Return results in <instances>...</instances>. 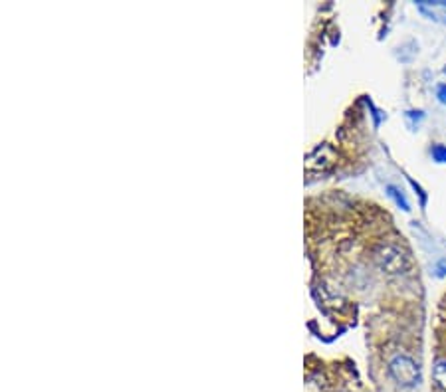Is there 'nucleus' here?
I'll use <instances>...</instances> for the list:
<instances>
[{
	"instance_id": "obj_1",
	"label": "nucleus",
	"mask_w": 446,
	"mask_h": 392,
	"mask_svg": "<svg viewBox=\"0 0 446 392\" xmlns=\"http://www.w3.org/2000/svg\"><path fill=\"white\" fill-rule=\"evenodd\" d=\"M375 261L379 266L381 270L387 271L391 276H397V273H405L410 266L408 261V256L397 244H383L377 248L375 252Z\"/></svg>"
},
{
	"instance_id": "obj_2",
	"label": "nucleus",
	"mask_w": 446,
	"mask_h": 392,
	"mask_svg": "<svg viewBox=\"0 0 446 392\" xmlns=\"http://www.w3.org/2000/svg\"><path fill=\"white\" fill-rule=\"evenodd\" d=\"M389 374L395 383L405 388H413L420 383V366L407 355H397L391 359Z\"/></svg>"
},
{
	"instance_id": "obj_3",
	"label": "nucleus",
	"mask_w": 446,
	"mask_h": 392,
	"mask_svg": "<svg viewBox=\"0 0 446 392\" xmlns=\"http://www.w3.org/2000/svg\"><path fill=\"white\" fill-rule=\"evenodd\" d=\"M335 160H337V153L333 149L332 145H320V147H315V149L308 155V159H305V170L310 173V175H317V173H325V170H330V168L335 165Z\"/></svg>"
},
{
	"instance_id": "obj_4",
	"label": "nucleus",
	"mask_w": 446,
	"mask_h": 392,
	"mask_svg": "<svg viewBox=\"0 0 446 392\" xmlns=\"http://www.w3.org/2000/svg\"><path fill=\"white\" fill-rule=\"evenodd\" d=\"M433 379H435V383H437L438 388L446 392V359H442V361H438V363L435 364Z\"/></svg>"
},
{
	"instance_id": "obj_5",
	"label": "nucleus",
	"mask_w": 446,
	"mask_h": 392,
	"mask_svg": "<svg viewBox=\"0 0 446 392\" xmlns=\"http://www.w3.org/2000/svg\"><path fill=\"white\" fill-rule=\"evenodd\" d=\"M387 190H389V196H393V198H395V202H397V205H399L401 208H403V210H408L407 198L401 195L397 188H395V187H387Z\"/></svg>"
},
{
	"instance_id": "obj_6",
	"label": "nucleus",
	"mask_w": 446,
	"mask_h": 392,
	"mask_svg": "<svg viewBox=\"0 0 446 392\" xmlns=\"http://www.w3.org/2000/svg\"><path fill=\"white\" fill-rule=\"evenodd\" d=\"M430 155H433V159L437 160V163H446V147L445 145H435L433 151H430Z\"/></svg>"
},
{
	"instance_id": "obj_7",
	"label": "nucleus",
	"mask_w": 446,
	"mask_h": 392,
	"mask_svg": "<svg viewBox=\"0 0 446 392\" xmlns=\"http://www.w3.org/2000/svg\"><path fill=\"white\" fill-rule=\"evenodd\" d=\"M437 97L440 103H446V84H440L437 87Z\"/></svg>"
},
{
	"instance_id": "obj_8",
	"label": "nucleus",
	"mask_w": 446,
	"mask_h": 392,
	"mask_svg": "<svg viewBox=\"0 0 446 392\" xmlns=\"http://www.w3.org/2000/svg\"><path fill=\"white\" fill-rule=\"evenodd\" d=\"M445 72H446V67H445Z\"/></svg>"
}]
</instances>
